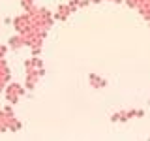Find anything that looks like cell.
Wrapping results in <instances>:
<instances>
[{
	"instance_id": "2",
	"label": "cell",
	"mask_w": 150,
	"mask_h": 141,
	"mask_svg": "<svg viewBox=\"0 0 150 141\" xmlns=\"http://www.w3.org/2000/svg\"><path fill=\"white\" fill-rule=\"evenodd\" d=\"M23 45H25V38H23L21 34L9 38V47H13V49H19V47H23Z\"/></svg>"
},
{
	"instance_id": "3",
	"label": "cell",
	"mask_w": 150,
	"mask_h": 141,
	"mask_svg": "<svg viewBox=\"0 0 150 141\" xmlns=\"http://www.w3.org/2000/svg\"><path fill=\"white\" fill-rule=\"evenodd\" d=\"M6 45H0V58H4V55H6Z\"/></svg>"
},
{
	"instance_id": "1",
	"label": "cell",
	"mask_w": 150,
	"mask_h": 141,
	"mask_svg": "<svg viewBox=\"0 0 150 141\" xmlns=\"http://www.w3.org/2000/svg\"><path fill=\"white\" fill-rule=\"evenodd\" d=\"M23 96V87L17 83H11V85H6V98L9 103H17Z\"/></svg>"
}]
</instances>
